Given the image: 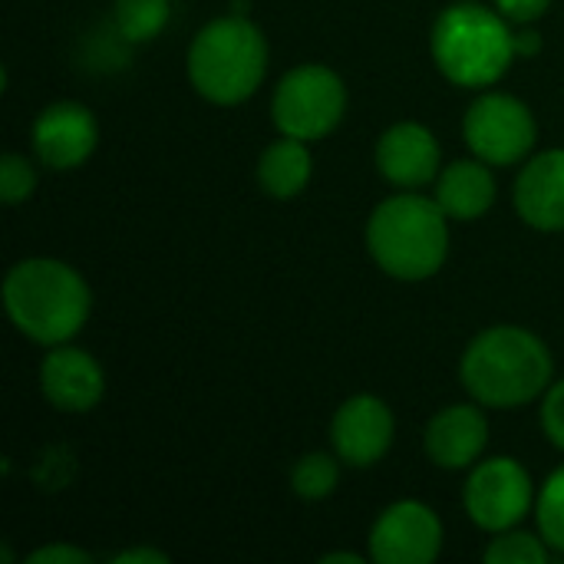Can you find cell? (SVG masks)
I'll return each mask as SVG.
<instances>
[{
  "label": "cell",
  "mask_w": 564,
  "mask_h": 564,
  "mask_svg": "<svg viewBox=\"0 0 564 564\" xmlns=\"http://www.w3.org/2000/svg\"><path fill=\"white\" fill-rule=\"evenodd\" d=\"M463 387L479 406L519 410L552 387L555 360L542 337L516 324H496L473 337L459 364Z\"/></svg>",
  "instance_id": "1"
},
{
  "label": "cell",
  "mask_w": 564,
  "mask_h": 564,
  "mask_svg": "<svg viewBox=\"0 0 564 564\" xmlns=\"http://www.w3.org/2000/svg\"><path fill=\"white\" fill-rule=\"evenodd\" d=\"M3 311L23 337L56 347L86 327L93 294L76 268L53 258H26L3 278Z\"/></svg>",
  "instance_id": "2"
},
{
  "label": "cell",
  "mask_w": 564,
  "mask_h": 564,
  "mask_svg": "<svg viewBox=\"0 0 564 564\" xmlns=\"http://www.w3.org/2000/svg\"><path fill=\"white\" fill-rule=\"evenodd\" d=\"M449 215L436 198L393 195L367 221V248L383 274L397 281L433 278L449 254Z\"/></svg>",
  "instance_id": "3"
},
{
  "label": "cell",
  "mask_w": 564,
  "mask_h": 564,
  "mask_svg": "<svg viewBox=\"0 0 564 564\" xmlns=\"http://www.w3.org/2000/svg\"><path fill=\"white\" fill-rule=\"evenodd\" d=\"M509 23L512 20H506L499 10L473 0L446 7L436 17L430 36V50L440 73L449 83L469 89L499 83L509 73L512 59L519 56L516 33Z\"/></svg>",
  "instance_id": "4"
},
{
  "label": "cell",
  "mask_w": 564,
  "mask_h": 564,
  "mask_svg": "<svg viewBox=\"0 0 564 564\" xmlns=\"http://www.w3.org/2000/svg\"><path fill=\"white\" fill-rule=\"evenodd\" d=\"M268 73V40L241 13L205 23L188 46V79L215 106H238L258 93Z\"/></svg>",
  "instance_id": "5"
},
{
  "label": "cell",
  "mask_w": 564,
  "mask_h": 564,
  "mask_svg": "<svg viewBox=\"0 0 564 564\" xmlns=\"http://www.w3.org/2000/svg\"><path fill=\"white\" fill-rule=\"evenodd\" d=\"M347 112V86L324 63H304L281 76L271 116L281 135H294L304 142H317L330 135Z\"/></svg>",
  "instance_id": "6"
},
{
  "label": "cell",
  "mask_w": 564,
  "mask_h": 564,
  "mask_svg": "<svg viewBox=\"0 0 564 564\" xmlns=\"http://www.w3.org/2000/svg\"><path fill=\"white\" fill-rule=\"evenodd\" d=\"M466 145L476 159L489 165L522 162L539 139L532 109L509 93H482L463 119Z\"/></svg>",
  "instance_id": "7"
},
{
  "label": "cell",
  "mask_w": 564,
  "mask_h": 564,
  "mask_svg": "<svg viewBox=\"0 0 564 564\" xmlns=\"http://www.w3.org/2000/svg\"><path fill=\"white\" fill-rule=\"evenodd\" d=\"M466 516L482 532H509L535 509V482L529 469L512 456L476 463L463 489Z\"/></svg>",
  "instance_id": "8"
},
{
  "label": "cell",
  "mask_w": 564,
  "mask_h": 564,
  "mask_svg": "<svg viewBox=\"0 0 564 564\" xmlns=\"http://www.w3.org/2000/svg\"><path fill=\"white\" fill-rule=\"evenodd\" d=\"M443 549L436 512L416 499L393 502L370 529V558L380 564H433Z\"/></svg>",
  "instance_id": "9"
},
{
  "label": "cell",
  "mask_w": 564,
  "mask_h": 564,
  "mask_svg": "<svg viewBox=\"0 0 564 564\" xmlns=\"http://www.w3.org/2000/svg\"><path fill=\"white\" fill-rule=\"evenodd\" d=\"M393 433H397L393 410L380 397H370V393H360L340 403L330 423L334 453L354 469L377 466L390 453Z\"/></svg>",
  "instance_id": "10"
},
{
  "label": "cell",
  "mask_w": 564,
  "mask_h": 564,
  "mask_svg": "<svg viewBox=\"0 0 564 564\" xmlns=\"http://www.w3.org/2000/svg\"><path fill=\"white\" fill-rule=\"evenodd\" d=\"M33 152L46 169L56 172H69L79 169L96 142H99V122L96 116L83 106V102H50L46 109H40V116L33 119Z\"/></svg>",
  "instance_id": "11"
},
{
  "label": "cell",
  "mask_w": 564,
  "mask_h": 564,
  "mask_svg": "<svg viewBox=\"0 0 564 564\" xmlns=\"http://www.w3.org/2000/svg\"><path fill=\"white\" fill-rule=\"evenodd\" d=\"M40 390L59 413H89L106 393V373L93 354L56 344L40 364Z\"/></svg>",
  "instance_id": "12"
},
{
  "label": "cell",
  "mask_w": 564,
  "mask_h": 564,
  "mask_svg": "<svg viewBox=\"0 0 564 564\" xmlns=\"http://www.w3.org/2000/svg\"><path fill=\"white\" fill-rule=\"evenodd\" d=\"M440 162V142L420 122H397L377 142V169L397 188H420L433 182L443 172Z\"/></svg>",
  "instance_id": "13"
},
{
  "label": "cell",
  "mask_w": 564,
  "mask_h": 564,
  "mask_svg": "<svg viewBox=\"0 0 564 564\" xmlns=\"http://www.w3.org/2000/svg\"><path fill=\"white\" fill-rule=\"evenodd\" d=\"M489 423L476 403H456L440 410L426 426V456L440 469H469L486 453Z\"/></svg>",
  "instance_id": "14"
},
{
  "label": "cell",
  "mask_w": 564,
  "mask_h": 564,
  "mask_svg": "<svg viewBox=\"0 0 564 564\" xmlns=\"http://www.w3.org/2000/svg\"><path fill=\"white\" fill-rule=\"evenodd\" d=\"M516 212L535 231H564V149H549L519 172Z\"/></svg>",
  "instance_id": "15"
},
{
  "label": "cell",
  "mask_w": 564,
  "mask_h": 564,
  "mask_svg": "<svg viewBox=\"0 0 564 564\" xmlns=\"http://www.w3.org/2000/svg\"><path fill=\"white\" fill-rule=\"evenodd\" d=\"M440 208L456 221H476L496 205V175L482 159H459L436 175Z\"/></svg>",
  "instance_id": "16"
},
{
  "label": "cell",
  "mask_w": 564,
  "mask_h": 564,
  "mask_svg": "<svg viewBox=\"0 0 564 564\" xmlns=\"http://www.w3.org/2000/svg\"><path fill=\"white\" fill-rule=\"evenodd\" d=\"M311 172H314L311 149L304 139H294V135H281L258 159V182L278 202L297 198L307 188Z\"/></svg>",
  "instance_id": "17"
},
{
  "label": "cell",
  "mask_w": 564,
  "mask_h": 564,
  "mask_svg": "<svg viewBox=\"0 0 564 564\" xmlns=\"http://www.w3.org/2000/svg\"><path fill=\"white\" fill-rule=\"evenodd\" d=\"M112 20L122 40L149 43L172 20V0H116Z\"/></svg>",
  "instance_id": "18"
},
{
  "label": "cell",
  "mask_w": 564,
  "mask_h": 564,
  "mask_svg": "<svg viewBox=\"0 0 564 564\" xmlns=\"http://www.w3.org/2000/svg\"><path fill=\"white\" fill-rule=\"evenodd\" d=\"M340 456L334 453H307L294 463L291 469V489L307 499V502H317V499H327L337 482H340Z\"/></svg>",
  "instance_id": "19"
},
{
  "label": "cell",
  "mask_w": 564,
  "mask_h": 564,
  "mask_svg": "<svg viewBox=\"0 0 564 564\" xmlns=\"http://www.w3.org/2000/svg\"><path fill=\"white\" fill-rule=\"evenodd\" d=\"M535 522H539V535L549 542L552 552L564 555V466L555 469L545 486L535 496Z\"/></svg>",
  "instance_id": "20"
},
{
  "label": "cell",
  "mask_w": 564,
  "mask_h": 564,
  "mask_svg": "<svg viewBox=\"0 0 564 564\" xmlns=\"http://www.w3.org/2000/svg\"><path fill=\"white\" fill-rule=\"evenodd\" d=\"M482 558H486V564H545L552 558V549L542 535L509 529L489 542Z\"/></svg>",
  "instance_id": "21"
},
{
  "label": "cell",
  "mask_w": 564,
  "mask_h": 564,
  "mask_svg": "<svg viewBox=\"0 0 564 564\" xmlns=\"http://www.w3.org/2000/svg\"><path fill=\"white\" fill-rule=\"evenodd\" d=\"M33 188H36V169L23 155L7 152L0 159V198H3V205L26 202L33 195Z\"/></svg>",
  "instance_id": "22"
},
{
  "label": "cell",
  "mask_w": 564,
  "mask_h": 564,
  "mask_svg": "<svg viewBox=\"0 0 564 564\" xmlns=\"http://www.w3.org/2000/svg\"><path fill=\"white\" fill-rule=\"evenodd\" d=\"M542 430H545V440L555 449L564 453V380L552 383L545 390V400H542Z\"/></svg>",
  "instance_id": "23"
},
{
  "label": "cell",
  "mask_w": 564,
  "mask_h": 564,
  "mask_svg": "<svg viewBox=\"0 0 564 564\" xmlns=\"http://www.w3.org/2000/svg\"><path fill=\"white\" fill-rule=\"evenodd\" d=\"M30 564H93V555L76 549V545H66V542H56V545H43L36 549L30 558Z\"/></svg>",
  "instance_id": "24"
},
{
  "label": "cell",
  "mask_w": 564,
  "mask_h": 564,
  "mask_svg": "<svg viewBox=\"0 0 564 564\" xmlns=\"http://www.w3.org/2000/svg\"><path fill=\"white\" fill-rule=\"evenodd\" d=\"M549 7H552V0H496V10L506 20L522 23V26H529L532 20H539Z\"/></svg>",
  "instance_id": "25"
},
{
  "label": "cell",
  "mask_w": 564,
  "mask_h": 564,
  "mask_svg": "<svg viewBox=\"0 0 564 564\" xmlns=\"http://www.w3.org/2000/svg\"><path fill=\"white\" fill-rule=\"evenodd\" d=\"M112 564H169V555L159 549H126L112 558Z\"/></svg>",
  "instance_id": "26"
},
{
  "label": "cell",
  "mask_w": 564,
  "mask_h": 564,
  "mask_svg": "<svg viewBox=\"0 0 564 564\" xmlns=\"http://www.w3.org/2000/svg\"><path fill=\"white\" fill-rule=\"evenodd\" d=\"M539 50H542V36H539L535 30L516 33V53H519V56H535Z\"/></svg>",
  "instance_id": "27"
},
{
  "label": "cell",
  "mask_w": 564,
  "mask_h": 564,
  "mask_svg": "<svg viewBox=\"0 0 564 564\" xmlns=\"http://www.w3.org/2000/svg\"><path fill=\"white\" fill-rule=\"evenodd\" d=\"M321 562L324 564H364V558H360V555H350V552H334V555H324V558H321Z\"/></svg>",
  "instance_id": "28"
}]
</instances>
